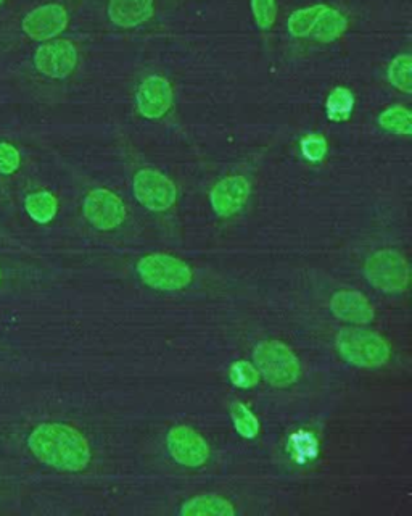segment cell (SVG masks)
Wrapping results in <instances>:
<instances>
[{"label":"cell","instance_id":"6da1fadb","mask_svg":"<svg viewBox=\"0 0 412 516\" xmlns=\"http://www.w3.org/2000/svg\"><path fill=\"white\" fill-rule=\"evenodd\" d=\"M34 457L47 467L79 473L91 463V447L78 429L65 423H42L28 436Z\"/></svg>","mask_w":412,"mask_h":516},{"label":"cell","instance_id":"7a4b0ae2","mask_svg":"<svg viewBox=\"0 0 412 516\" xmlns=\"http://www.w3.org/2000/svg\"><path fill=\"white\" fill-rule=\"evenodd\" d=\"M335 344L340 355L355 367H382L390 358L387 341L371 329L343 328Z\"/></svg>","mask_w":412,"mask_h":516},{"label":"cell","instance_id":"3957f363","mask_svg":"<svg viewBox=\"0 0 412 516\" xmlns=\"http://www.w3.org/2000/svg\"><path fill=\"white\" fill-rule=\"evenodd\" d=\"M136 270L142 283L157 291H181L194 278L192 268L184 260L168 254L145 255L137 262Z\"/></svg>","mask_w":412,"mask_h":516},{"label":"cell","instance_id":"277c9868","mask_svg":"<svg viewBox=\"0 0 412 516\" xmlns=\"http://www.w3.org/2000/svg\"><path fill=\"white\" fill-rule=\"evenodd\" d=\"M253 362L258 373L272 386L287 387L300 378V360L284 342H260L253 352Z\"/></svg>","mask_w":412,"mask_h":516},{"label":"cell","instance_id":"5b68a950","mask_svg":"<svg viewBox=\"0 0 412 516\" xmlns=\"http://www.w3.org/2000/svg\"><path fill=\"white\" fill-rule=\"evenodd\" d=\"M364 276L375 289L388 294H398L408 288L409 265L396 250H377L367 258Z\"/></svg>","mask_w":412,"mask_h":516},{"label":"cell","instance_id":"8992f818","mask_svg":"<svg viewBox=\"0 0 412 516\" xmlns=\"http://www.w3.org/2000/svg\"><path fill=\"white\" fill-rule=\"evenodd\" d=\"M132 191L137 202L150 212H166L173 207L178 197L176 184L152 168L137 171L132 181Z\"/></svg>","mask_w":412,"mask_h":516},{"label":"cell","instance_id":"52a82bcc","mask_svg":"<svg viewBox=\"0 0 412 516\" xmlns=\"http://www.w3.org/2000/svg\"><path fill=\"white\" fill-rule=\"evenodd\" d=\"M84 217L99 231H112L126 218V207L120 196L110 189H94L84 199Z\"/></svg>","mask_w":412,"mask_h":516},{"label":"cell","instance_id":"ba28073f","mask_svg":"<svg viewBox=\"0 0 412 516\" xmlns=\"http://www.w3.org/2000/svg\"><path fill=\"white\" fill-rule=\"evenodd\" d=\"M34 65L47 78L65 80L78 67V50L65 39L46 42L36 50Z\"/></svg>","mask_w":412,"mask_h":516},{"label":"cell","instance_id":"9c48e42d","mask_svg":"<svg viewBox=\"0 0 412 516\" xmlns=\"http://www.w3.org/2000/svg\"><path fill=\"white\" fill-rule=\"evenodd\" d=\"M166 446L171 457L179 465L187 468L203 467L210 458V446L197 431L189 426L179 425L169 429Z\"/></svg>","mask_w":412,"mask_h":516},{"label":"cell","instance_id":"30bf717a","mask_svg":"<svg viewBox=\"0 0 412 516\" xmlns=\"http://www.w3.org/2000/svg\"><path fill=\"white\" fill-rule=\"evenodd\" d=\"M137 109L147 120H160L171 110L174 102L173 86L163 76H147L137 89Z\"/></svg>","mask_w":412,"mask_h":516},{"label":"cell","instance_id":"8fae6325","mask_svg":"<svg viewBox=\"0 0 412 516\" xmlns=\"http://www.w3.org/2000/svg\"><path fill=\"white\" fill-rule=\"evenodd\" d=\"M68 21V12L62 5H42L26 15L23 31L34 41H50L66 30Z\"/></svg>","mask_w":412,"mask_h":516},{"label":"cell","instance_id":"7c38bea8","mask_svg":"<svg viewBox=\"0 0 412 516\" xmlns=\"http://www.w3.org/2000/svg\"><path fill=\"white\" fill-rule=\"evenodd\" d=\"M252 188L244 176H229L210 192L211 207L219 217H232L247 204Z\"/></svg>","mask_w":412,"mask_h":516},{"label":"cell","instance_id":"4fadbf2b","mask_svg":"<svg viewBox=\"0 0 412 516\" xmlns=\"http://www.w3.org/2000/svg\"><path fill=\"white\" fill-rule=\"evenodd\" d=\"M330 310L338 320L367 325L375 317V310L367 297L358 291H338L330 299Z\"/></svg>","mask_w":412,"mask_h":516},{"label":"cell","instance_id":"5bb4252c","mask_svg":"<svg viewBox=\"0 0 412 516\" xmlns=\"http://www.w3.org/2000/svg\"><path fill=\"white\" fill-rule=\"evenodd\" d=\"M155 0H110L108 18L113 25L123 30H131L144 25L152 18Z\"/></svg>","mask_w":412,"mask_h":516},{"label":"cell","instance_id":"9a60e30c","mask_svg":"<svg viewBox=\"0 0 412 516\" xmlns=\"http://www.w3.org/2000/svg\"><path fill=\"white\" fill-rule=\"evenodd\" d=\"M179 513L184 516H232L235 515V508L224 497L205 494V496H197L194 499L187 500L186 504L182 505Z\"/></svg>","mask_w":412,"mask_h":516},{"label":"cell","instance_id":"2e32d148","mask_svg":"<svg viewBox=\"0 0 412 516\" xmlns=\"http://www.w3.org/2000/svg\"><path fill=\"white\" fill-rule=\"evenodd\" d=\"M25 209L29 217L39 225H47L54 220L58 212V200L52 192L39 191L29 194L25 200Z\"/></svg>","mask_w":412,"mask_h":516},{"label":"cell","instance_id":"e0dca14e","mask_svg":"<svg viewBox=\"0 0 412 516\" xmlns=\"http://www.w3.org/2000/svg\"><path fill=\"white\" fill-rule=\"evenodd\" d=\"M347 28L348 20L345 15L338 12L337 9L326 7L318 23L314 26L311 36H314L319 42H334L347 31Z\"/></svg>","mask_w":412,"mask_h":516},{"label":"cell","instance_id":"ac0fdd59","mask_svg":"<svg viewBox=\"0 0 412 516\" xmlns=\"http://www.w3.org/2000/svg\"><path fill=\"white\" fill-rule=\"evenodd\" d=\"M326 7V4H316L293 12L289 21H287V28H289V33L292 34L293 38L301 39L311 36L314 26L318 23Z\"/></svg>","mask_w":412,"mask_h":516},{"label":"cell","instance_id":"d6986e66","mask_svg":"<svg viewBox=\"0 0 412 516\" xmlns=\"http://www.w3.org/2000/svg\"><path fill=\"white\" fill-rule=\"evenodd\" d=\"M353 109H355V96L350 89L340 86L330 92L327 97L326 112L330 121H335V123L347 121L351 117Z\"/></svg>","mask_w":412,"mask_h":516},{"label":"cell","instance_id":"ffe728a7","mask_svg":"<svg viewBox=\"0 0 412 516\" xmlns=\"http://www.w3.org/2000/svg\"><path fill=\"white\" fill-rule=\"evenodd\" d=\"M380 128L385 129L388 133L403 134L409 136L412 131V115L406 107L395 105L385 112L380 113Z\"/></svg>","mask_w":412,"mask_h":516},{"label":"cell","instance_id":"44dd1931","mask_svg":"<svg viewBox=\"0 0 412 516\" xmlns=\"http://www.w3.org/2000/svg\"><path fill=\"white\" fill-rule=\"evenodd\" d=\"M411 68L412 59L409 54L398 55L388 67V81L393 88L404 94L412 92Z\"/></svg>","mask_w":412,"mask_h":516},{"label":"cell","instance_id":"7402d4cb","mask_svg":"<svg viewBox=\"0 0 412 516\" xmlns=\"http://www.w3.org/2000/svg\"><path fill=\"white\" fill-rule=\"evenodd\" d=\"M231 417L240 436L253 439L256 434L260 433V421L256 420L255 415L245 405H232Z\"/></svg>","mask_w":412,"mask_h":516},{"label":"cell","instance_id":"603a6c76","mask_svg":"<svg viewBox=\"0 0 412 516\" xmlns=\"http://www.w3.org/2000/svg\"><path fill=\"white\" fill-rule=\"evenodd\" d=\"M252 12L261 30H271L277 20L276 0H252Z\"/></svg>","mask_w":412,"mask_h":516},{"label":"cell","instance_id":"cb8c5ba5","mask_svg":"<svg viewBox=\"0 0 412 516\" xmlns=\"http://www.w3.org/2000/svg\"><path fill=\"white\" fill-rule=\"evenodd\" d=\"M327 141L319 134H309L301 141V152L309 162H321L327 155Z\"/></svg>","mask_w":412,"mask_h":516},{"label":"cell","instance_id":"d4e9b609","mask_svg":"<svg viewBox=\"0 0 412 516\" xmlns=\"http://www.w3.org/2000/svg\"><path fill=\"white\" fill-rule=\"evenodd\" d=\"M231 381L240 389H248L258 383V370L248 362H237L231 368Z\"/></svg>","mask_w":412,"mask_h":516},{"label":"cell","instance_id":"484cf974","mask_svg":"<svg viewBox=\"0 0 412 516\" xmlns=\"http://www.w3.org/2000/svg\"><path fill=\"white\" fill-rule=\"evenodd\" d=\"M20 165L21 157L17 147L9 142H0V171L4 175H13Z\"/></svg>","mask_w":412,"mask_h":516},{"label":"cell","instance_id":"4316f807","mask_svg":"<svg viewBox=\"0 0 412 516\" xmlns=\"http://www.w3.org/2000/svg\"><path fill=\"white\" fill-rule=\"evenodd\" d=\"M0 279H2V273H0Z\"/></svg>","mask_w":412,"mask_h":516}]
</instances>
